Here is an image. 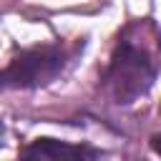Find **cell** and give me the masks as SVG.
Wrapping results in <instances>:
<instances>
[{
    "label": "cell",
    "mask_w": 161,
    "mask_h": 161,
    "mask_svg": "<svg viewBox=\"0 0 161 161\" xmlns=\"http://www.w3.org/2000/svg\"><path fill=\"white\" fill-rule=\"evenodd\" d=\"M156 78V60L133 38H121L111 65L106 70V86L116 103H133L141 98Z\"/></svg>",
    "instance_id": "6da1fadb"
},
{
    "label": "cell",
    "mask_w": 161,
    "mask_h": 161,
    "mask_svg": "<svg viewBox=\"0 0 161 161\" xmlns=\"http://www.w3.org/2000/svg\"><path fill=\"white\" fill-rule=\"evenodd\" d=\"M65 50L60 45H43L20 53L5 70H0V88H35L60 75L65 68Z\"/></svg>",
    "instance_id": "7a4b0ae2"
},
{
    "label": "cell",
    "mask_w": 161,
    "mask_h": 161,
    "mask_svg": "<svg viewBox=\"0 0 161 161\" xmlns=\"http://www.w3.org/2000/svg\"><path fill=\"white\" fill-rule=\"evenodd\" d=\"M25 158H98L101 151L88 146H73L55 138H38L20 151Z\"/></svg>",
    "instance_id": "3957f363"
},
{
    "label": "cell",
    "mask_w": 161,
    "mask_h": 161,
    "mask_svg": "<svg viewBox=\"0 0 161 161\" xmlns=\"http://www.w3.org/2000/svg\"><path fill=\"white\" fill-rule=\"evenodd\" d=\"M151 146H153V151H156V153H161V136H156V138L151 141Z\"/></svg>",
    "instance_id": "277c9868"
},
{
    "label": "cell",
    "mask_w": 161,
    "mask_h": 161,
    "mask_svg": "<svg viewBox=\"0 0 161 161\" xmlns=\"http://www.w3.org/2000/svg\"><path fill=\"white\" fill-rule=\"evenodd\" d=\"M5 143V126H3V121H0V146Z\"/></svg>",
    "instance_id": "5b68a950"
}]
</instances>
